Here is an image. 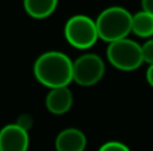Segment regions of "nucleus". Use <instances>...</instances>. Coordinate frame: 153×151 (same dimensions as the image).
Instances as JSON below:
<instances>
[{
    "label": "nucleus",
    "mask_w": 153,
    "mask_h": 151,
    "mask_svg": "<svg viewBox=\"0 0 153 151\" xmlns=\"http://www.w3.org/2000/svg\"><path fill=\"white\" fill-rule=\"evenodd\" d=\"M86 144V135L79 128L74 127L61 131L55 139L56 151H85Z\"/></svg>",
    "instance_id": "8"
},
{
    "label": "nucleus",
    "mask_w": 153,
    "mask_h": 151,
    "mask_svg": "<svg viewBox=\"0 0 153 151\" xmlns=\"http://www.w3.org/2000/svg\"><path fill=\"white\" fill-rule=\"evenodd\" d=\"M146 82L153 88V64L148 66V70H146Z\"/></svg>",
    "instance_id": "15"
},
{
    "label": "nucleus",
    "mask_w": 153,
    "mask_h": 151,
    "mask_svg": "<svg viewBox=\"0 0 153 151\" xmlns=\"http://www.w3.org/2000/svg\"><path fill=\"white\" fill-rule=\"evenodd\" d=\"M106 56L109 63L121 71H134L144 64L141 44L128 37L109 43Z\"/></svg>",
    "instance_id": "3"
},
{
    "label": "nucleus",
    "mask_w": 153,
    "mask_h": 151,
    "mask_svg": "<svg viewBox=\"0 0 153 151\" xmlns=\"http://www.w3.org/2000/svg\"><path fill=\"white\" fill-rule=\"evenodd\" d=\"M98 151H130V149L126 144L121 143V142L117 141H110L103 143L102 146L98 149Z\"/></svg>",
    "instance_id": "12"
},
{
    "label": "nucleus",
    "mask_w": 153,
    "mask_h": 151,
    "mask_svg": "<svg viewBox=\"0 0 153 151\" xmlns=\"http://www.w3.org/2000/svg\"><path fill=\"white\" fill-rule=\"evenodd\" d=\"M133 15L124 7L113 5L105 8L95 19L100 39L106 43H113L128 37L132 32Z\"/></svg>",
    "instance_id": "2"
},
{
    "label": "nucleus",
    "mask_w": 153,
    "mask_h": 151,
    "mask_svg": "<svg viewBox=\"0 0 153 151\" xmlns=\"http://www.w3.org/2000/svg\"><path fill=\"white\" fill-rule=\"evenodd\" d=\"M26 12L34 19H46L55 12L58 0H23Z\"/></svg>",
    "instance_id": "9"
},
{
    "label": "nucleus",
    "mask_w": 153,
    "mask_h": 151,
    "mask_svg": "<svg viewBox=\"0 0 153 151\" xmlns=\"http://www.w3.org/2000/svg\"><path fill=\"white\" fill-rule=\"evenodd\" d=\"M30 146L28 131L16 123L7 125L0 130V151H27Z\"/></svg>",
    "instance_id": "6"
},
{
    "label": "nucleus",
    "mask_w": 153,
    "mask_h": 151,
    "mask_svg": "<svg viewBox=\"0 0 153 151\" xmlns=\"http://www.w3.org/2000/svg\"><path fill=\"white\" fill-rule=\"evenodd\" d=\"M141 7L143 11L153 15V0H141Z\"/></svg>",
    "instance_id": "14"
},
{
    "label": "nucleus",
    "mask_w": 153,
    "mask_h": 151,
    "mask_svg": "<svg viewBox=\"0 0 153 151\" xmlns=\"http://www.w3.org/2000/svg\"><path fill=\"white\" fill-rule=\"evenodd\" d=\"M32 123H34L32 117L28 114H22L20 117L18 118V120H16V125L26 131H30V128L32 127Z\"/></svg>",
    "instance_id": "13"
},
{
    "label": "nucleus",
    "mask_w": 153,
    "mask_h": 151,
    "mask_svg": "<svg viewBox=\"0 0 153 151\" xmlns=\"http://www.w3.org/2000/svg\"><path fill=\"white\" fill-rule=\"evenodd\" d=\"M65 37L70 45L78 50L93 47L100 39L95 20L86 15L71 16L65 26Z\"/></svg>",
    "instance_id": "4"
},
{
    "label": "nucleus",
    "mask_w": 153,
    "mask_h": 151,
    "mask_svg": "<svg viewBox=\"0 0 153 151\" xmlns=\"http://www.w3.org/2000/svg\"><path fill=\"white\" fill-rule=\"evenodd\" d=\"M141 51H143V59L144 63L153 64V37L148 39L144 44H141Z\"/></svg>",
    "instance_id": "11"
},
{
    "label": "nucleus",
    "mask_w": 153,
    "mask_h": 151,
    "mask_svg": "<svg viewBox=\"0 0 153 151\" xmlns=\"http://www.w3.org/2000/svg\"><path fill=\"white\" fill-rule=\"evenodd\" d=\"M105 75V62L97 54H83L73 63V82L82 87L95 86Z\"/></svg>",
    "instance_id": "5"
},
{
    "label": "nucleus",
    "mask_w": 153,
    "mask_h": 151,
    "mask_svg": "<svg viewBox=\"0 0 153 151\" xmlns=\"http://www.w3.org/2000/svg\"><path fill=\"white\" fill-rule=\"evenodd\" d=\"M73 92L69 87H58L50 90L46 98V107L54 115H63L73 106Z\"/></svg>",
    "instance_id": "7"
},
{
    "label": "nucleus",
    "mask_w": 153,
    "mask_h": 151,
    "mask_svg": "<svg viewBox=\"0 0 153 151\" xmlns=\"http://www.w3.org/2000/svg\"><path fill=\"white\" fill-rule=\"evenodd\" d=\"M74 62L61 51H48L36 59L34 64V75L42 86L50 90L67 87L73 82Z\"/></svg>",
    "instance_id": "1"
},
{
    "label": "nucleus",
    "mask_w": 153,
    "mask_h": 151,
    "mask_svg": "<svg viewBox=\"0 0 153 151\" xmlns=\"http://www.w3.org/2000/svg\"><path fill=\"white\" fill-rule=\"evenodd\" d=\"M132 32L140 37H152L153 36V15L138 11L133 15L132 20Z\"/></svg>",
    "instance_id": "10"
}]
</instances>
